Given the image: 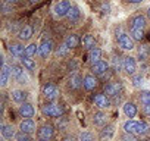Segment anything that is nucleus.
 Here are the masks:
<instances>
[{
	"label": "nucleus",
	"instance_id": "obj_31",
	"mask_svg": "<svg viewBox=\"0 0 150 141\" xmlns=\"http://www.w3.org/2000/svg\"><path fill=\"white\" fill-rule=\"evenodd\" d=\"M38 47H40V46H37L35 43H31V44L27 46V49H25V56H30V57L35 56V54L38 53Z\"/></svg>",
	"mask_w": 150,
	"mask_h": 141
},
{
	"label": "nucleus",
	"instance_id": "obj_12",
	"mask_svg": "<svg viewBox=\"0 0 150 141\" xmlns=\"http://www.w3.org/2000/svg\"><path fill=\"white\" fill-rule=\"evenodd\" d=\"M19 129H21L22 132L33 134V132L35 131V122H34L31 118H27V119H24V121L21 122V125H19Z\"/></svg>",
	"mask_w": 150,
	"mask_h": 141
},
{
	"label": "nucleus",
	"instance_id": "obj_27",
	"mask_svg": "<svg viewBox=\"0 0 150 141\" xmlns=\"http://www.w3.org/2000/svg\"><path fill=\"white\" fill-rule=\"evenodd\" d=\"M113 134H115V128H113V125H109V126H106V128L102 131L100 137H102V140H106V141H109V140H112Z\"/></svg>",
	"mask_w": 150,
	"mask_h": 141
},
{
	"label": "nucleus",
	"instance_id": "obj_1",
	"mask_svg": "<svg viewBox=\"0 0 150 141\" xmlns=\"http://www.w3.org/2000/svg\"><path fill=\"white\" fill-rule=\"evenodd\" d=\"M150 129V125L146 122H138L134 119H128L124 123V131L127 134H132V135H144L147 134V131Z\"/></svg>",
	"mask_w": 150,
	"mask_h": 141
},
{
	"label": "nucleus",
	"instance_id": "obj_41",
	"mask_svg": "<svg viewBox=\"0 0 150 141\" xmlns=\"http://www.w3.org/2000/svg\"><path fill=\"white\" fill-rule=\"evenodd\" d=\"M118 59H119V57H115V59H113V66H115V69H119V66H121Z\"/></svg>",
	"mask_w": 150,
	"mask_h": 141
},
{
	"label": "nucleus",
	"instance_id": "obj_28",
	"mask_svg": "<svg viewBox=\"0 0 150 141\" xmlns=\"http://www.w3.org/2000/svg\"><path fill=\"white\" fill-rule=\"evenodd\" d=\"M100 57H102V50H100V49L94 47V49H91V50H90V56H88V59H90V62H91V63L99 62V60H100Z\"/></svg>",
	"mask_w": 150,
	"mask_h": 141
},
{
	"label": "nucleus",
	"instance_id": "obj_36",
	"mask_svg": "<svg viewBox=\"0 0 150 141\" xmlns=\"http://www.w3.org/2000/svg\"><path fill=\"white\" fill-rule=\"evenodd\" d=\"M80 141H93V137L90 132H81L80 135Z\"/></svg>",
	"mask_w": 150,
	"mask_h": 141
},
{
	"label": "nucleus",
	"instance_id": "obj_29",
	"mask_svg": "<svg viewBox=\"0 0 150 141\" xmlns=\"http://www.w3.org/2000/svg\"><path fill=\"white\" fill-rule=\"evenodd\" d=\"M83 46L86 47V49H94V46H96V40H94V37L93 35H84V38H83Z\"/></svg>",
	"mask_w": 150,
	"mask_h": 141
},
{
	"label": "nucleus",
	"instance_id": "obj_11",
	"mask_svg": "<svg viewBox=\"0 0 150 141\" xmlns=\"http://www.w3.org/2000/svg\"><path fill=\"white\" fill-rule=\"evenodd\" d=\"M93 102H94V104L99 109H108V107H110V99L106 94H96L93 97Z\"/></svg>",
	"mask_w": 150,
	"mask_h": 141
},
{
	"label": "nucleus",
	"instance_id": "obj_10",
	"mask_svg": "<svg viewBox=\"0 0 150 141\" xmlns=\"http://www.w3.org/2000/svg\"><path fill=\"white\" fill-rule=\"evenodd\" d=\"M108 69H109V63L105 62V60H99V62L93 63V68H91L93 74H94L96 77H103V75L106 74Z\"/></svg>",
	"mask_w": 150,
	"mask_h": 141
},
{
	"label": "nucleus",
	"instance_id": "obj_20",
	"mask_svg": "<svg viewBox=\"0 0 150 141\" xmlns=\"http://www.w3.org/2000/svg\"><path fill=\"white\" fill-rule=\"evenodd\" d=\"M146 27V18L143 15H137L131 19V28H138V30H144Z\"/></svg>",
	"mask_w": 150,
	"mask_h": 141
},
{
	"label": "nucleus",
	"instance_id": "obj_34",
	"mask_svg": "<svg viewBox=\"0 0 150 141\" xmlns=\"http://www.w3.org/2000/svg\"><path fill=\"white\" fill-rule=\"evenodd\" d=\"M15 138H16V141H33L31 135H30L28 132H22V131H21V132H18Z\"/></svg>",
	"mask_w": 150,
	"mask_h": 141
},
{
	"label": "nucleus",
	"instance_id": "obj_19",
	"mask_svg": "<svg viewBox=\"0 0 150 141\" xmlns=\"http://www.w3.org/2000/svg\"><path fill=\"white\" fill-rule=\"evenodd\" d=\"M97 87V78L94 75H87L84 77V88L87 91H91Z\"/></svg>",
	"mask_w": 150,
	"mask_h": 141
},
{
	"label": "nucleus",
	"instance_id": "obj_14",
	"mask_svg": "<svg viewBox=\"0 0 150 141\" xmlns=\"http://www.w3.org/2000/svg\"><path fill=\"white\" fill-rule=\"evenodd\" d=\"M19 113H21L24 118H33L34 113H35V109H34L33 104H30V103H21V106H19Z\"/></svg>",
	"mask_w": 150,
	"mask_h": 141
},
{
	"label": "nucleus",
	"instance_id": "obj_22",
	"mask_svg": "<svg viewBox=\"0 0 150 141\" xmlns=\"http://www.w3.org/2000/svg\"><path fill=\"white\" fill-rule=\"evenodd\" d=\"M11 97H12V100L16 102V103H25V100H27V93L22 91V90H13V91L11 93Z\"/></svg>",
	"mask_w": 150,
	"mask_h": 141
},
{
	"label": "nucleus",
	"instance_id": "obj_9",
	"mask_svg": "<svg viewBox=\"0 0 150 141\" xmlns=\"http://www.w3.org/2000/svg\"><path fill=\"white\" fill-rule=\"evenodd\" d=\"M52 50H53V43H52V40L44 38V40L40 43V47H38V54H40L43 59H46V57H49V54L52 53Z\"/></svg>",
	"mask_w": 150,
	"mask_h": 141
},
{
	"label": "nucleus",
	"instance_id": "obj_38",
	"mask_svg": "<svg viewBox=\"0 0 150 141\" xmlns=\"http://www.w3.org/2000/svg\"><path fill=\"white\" fill-rule=\"evenodd\" d=\"M138 56H140V60H141V59H146V56H147V49H146V47H140V49H138Z\"/></svg>",
	"mask_w": 150,
	"mask_h": 141
},
{
	"label": "nucleus",
	"instance_id": "obj_26",
	"mask_svg": "<svg viewBox=\"0 0 150 141\" xmlns=\"http://www.w3.org/2000/svg\"><path fill=\"white\" fill-rule=\"evenodd\" d=\"M65 44H66L69 49H75V47L80 44V38H78V35H77V34H71V35H68L66 40H65Z\"/></svg>",
	"mask_w": 150,
	"mask_h": 141
},
{
	"label": "nucleus",
	"instance_id": "obj_35",
	"mask_svg": "<svg viewBox=\"0 0 150 141\" xmlns=\"http://www.w3.org/2000/svg\"><path fill=\"white\" fill-rule=\"evenodd\" d=\"M140 100H141L143 104L150 103V91H141V94H140Z\"/></svg>",
	"mask_w": 150,
	"mask_h": 141
},
{
	"label": "nucleus",
	"instance_id": "obj_33",
	"mask_svg": "<svg viewBox=\"0 0 150 141\" xmlns=\"http://www.w3.org/2000/svg\"><path fill=\"white\" fill-rule=\"evenodd\" d=\"M69 50H71V49L63 43L62 46H59V47H57V51H56V53H57V56H59V57H65V56H68Z\"/></svg>",
	"mask_w": 150,
	"mask_h": 141
},
{
	"label": "nucleus",
	"instance_id": "obj_30",
	"mask_svg": "<svg viewBox=\"0 0 150 141\" xmlns=\"http://www.w3.org/2000/svg\"><path fill=\"white\" fill-rule=\"evenodd\" d=\"M21 60H22V65H24L28 70H34V69H35V60L31 59L30 56H24Z\"/></svg>",
	"mask_w": 150,
	"mask_h": 141
},
{
	"label": "nucleus",
	"instance_id": "obj_18",
	"mask_svg": "<svg viewBox=\"0 0 150 141\" xmlns=\"http://www.w3.org/2000/svg\"><path fill=\"white\" fill-rule=\"evenodd\" d=\"M0 131H2L3 138H6V140H12L13 137H16L15 129H13V126H12V125H6V123H3V125H2V128H0Z\"/></svg>",
	"mask_w": 150,
	"mask_h": 141
},
{
	"label": "nucleus",
	"instance_id": "obj_2",
	"mask_svg": "<svg viewBox=\"0 0 150 141\" xmlns=\"http://www.w3.org/2000/svg\"><path fill=\"white\" fill-rule=\"evenodd\" d=\"M43 115L49 116V118H60L63 113V109L59 104H53V103H47L41 107Z\"/></svg>",
	"mask_w": 150,
	"mask_h": 141
},
{
	"label": "nucleus",
	"instance_id": "obj_48",
	"mask_svg": "<svg viewBox=\"0 0 150 141\" xmlns=\"http://www.w3.org/2000/svg\"><path fill=\"white\" fill-rule=\"evenodd\" d=\"M149 125H150V118H149Z\"/></svg>",
	"mask_w": 150,
	"mask_h": 141
},
{
	"label": "nucleus",
	"instance_id": "obj_43",
	"mask_svg": "<svg viewBox=\"0 0 150 141\" xmlns=\"http://www.w3.org/2000/svg\"><path fill=\"white\" fill-rule=\"evenodd\" d=\"M38 141H50V138H40Z\"/></svg>",
	"mask_w": 150,
	"mask_h": 141
},
{
	"label": "nucleus",
	"instance_id": "obj_40",
	"mask_svg": "<svg viewBox=\"0 0 150 141\" xmlns=\"http://www.w3.org/2000/svg\"><path fill=\"white\" fill-rule=\"evenodd\" d=\"M143 110H144V113H146L147 116H150V103H146L144 107H143Z\"/></svg>",
	"mask_w": 150,
	"mask_h": 141
},
{
	"label": "nucleus",
	"instance_id": "obj_47",
	"mask_svg": "<svg viewBox=\"0 0 150 141\" xmlns=\"http://www.w3.org/2000/svg\"><path fill=\"white\" fill-rule=\"evenodd\" d=\"M11 2H18V0H11Z\"/></svg>",
	"mask_w": 150,
	"mask_h": 141
},
{
	"label": "nucleus",
	"instance_id": "obj_13",
	"mask_svg": "<svg viewBox=\"0 0 150 141\" xmlns=\"http://www.w3.org/2000/svg\"><path fill=\"white\" fill-rule=\"evenodd\" d=\"M25 49H27V47H24V46L19 44V43H12L11 47H9V51H11V54L15 56V57H24Z\"/></svg>",
	"mask_w": 150,
	"mask_h": 141
},
{
	"label": "nucleus",
	"instance_id": "obj_16",
	"mask_svg": "<svg viewBox=\"0 0 150 141\" xmlns=\"http://www.w3.org/2000/svg\"><path fill=\"white\" fill-rule=\"evenodd\" d=\"M122 110H124L125 116H127V118H129V119H132V118L137 115V106H135L132 102H127V103L124 104Z\"/></svg>",
	"mask_w": 150,
	"mask_h": 141
},
{
	"label": "nucleus",
	"instance_id": "obj_25",
	"mask_svg": "<svg viewBox=\"0 0 150 141\" xmlns=\"http://www.w3.org/2000/svg\"><path fill=\"white\" fill-rule=\"evenodd\" d=\"M31 37H33V27L25 25L24 28H21V31H19V40L27 41V40H30Z\"/></svg>",
	"mask_w": 150,
	"mask_h": 141
},
{
	"label": "nucleus",
	"instance_id": "obj_44",
	"mask_svg": "<svg viewBox=\"0 0 150 141\" xmlns=\"http://www.w3.org/2000/svg\"><path fill=\"white\" fill-rule=\"evenodd\" d=\"M65 141H75V140H74V138L71 137V138H65Z\"/></svg>",
	"mask_w": 150,
	"mask_h": 141
},
{
	"label": "nucleus",
	"instance_id": "obj_23",
	"mask_svg": "<svg viewBox=\"0 0 150 141\" xmlns=\"http://www.w3.org/2000/svg\"><path fill=\"white\" fill-rule=\"evenodd\" d=\"M93 122H94V125H97V126H103V125L108 122V115H106L105 112H97V113H94V116H93Z\"/></svg>",
	"mask_w": 150,
	"mask_h": 141
},
{
	"label": "nucleus",
	"instance_id": "obj_7",
	"mask_svg": "<svg viewBox=\"0 0 150 141\" xmlns=\"http://www.w3.org/2000/svg\"><path fill=\"white\" fill-rule=\"evenodd\" d=\"M122 91V84L121 82H109L105 85V94L109 97H116Z\"/></svg>",
	"mask_w": 150,
	"mask_h": 141
},
{
	"label": "nucleus",
	"instance_id": "obj_37",
	"mask_svg": "<svg viewBox=\"0 0 150 141\" xmlns=\"http://www.w3.org/2000/svg\"><path fill=\"white\" fill-rule=\"evenodd\" d=\"M141 82H143V75H135V77L132 78V85H134V87L141 85Z\"/></svg>",
	"mask_w": 150,
	"mask_h": 141
},
{
	"label": "nucleus",
	"instance_id": "obj_5",
	"mask_svg": "<svg viewBox=\"0 0 150 141\" xmlns=\"http://www.w3.org/2000/svg\"><path fill=\"white\" fill-rule=\"evenodd\" d=\"M71 8H72V6H71L69 0H62V2H59V3L54 5V15H56L57 18L66 16L68 12L71 11Z\"/></svg>",
	"mask_w": 150,
	"mask_h": 141
},
{
	"label": "nucleus",
	"instance_id": "obj_6",
	"mask_svg": "<svg viewBox=\"0 0 150 141\" xmlns=\"http://www.w3.org/2000/svg\"><path fill=\"white\" fill-rule=\"evenodd\" d=\"M122 69L125 70L128 75H134L135 70H137V62H135V59L131 57V56L124 57L122 59Z\"/></svg>",
	"mask_w": 150,
	"mask_h": 141
},
{
	"label": "nucleus",
	"instance_id": "obj_46",
	"mask_svg": "<svg viewBox=\"0 0 150 141\" xmlns=\"http://www.w3.org/2000/svg\"><path fill=\"white\" fill-rule=\"evenodd\" d=\"M147 16H149V18H150V8H149V9H147Z\"/></svg>",
	"mask_w": 150,
	"mask_h": 141
},
{
	"label": "nucleus",
	"instance_id": "obj_3",
	"mask_svg": "<svg viewBox=\"0 0 150 141\" xmlns=\"http://www.w3.org/2000/svg\"><path fill=\"white\" fill-rule=\"evenodd\" d=\"M116 40H118V44H119V47H121L122 50H132V49L135 47V46H134V38H132L131 35L125 34V32L119 34V35L116 37Z\"/></svg>",
	"mask_w": 150,
	"mask_h": 141
},
{
	"label": "nucleus",
	"instance_id": "obj_42",
	"mask_svg": "<svg viewBox=\"0 0 150 141\" xmlns=\"http://www.w3.org/2000/svg\"><path fill=\"white\" fill-rule=\"evenodd\" d=\"M128 2H129V3H134V5H135V3H141L143 0H128Z\"/></svg>",
	"mask_w": 150,
	"mask_h": 141
},
{
	"label": "nucleus",
	"instance_id": "obj_8",
	"mask_svg": "<svg viewBox=\"0 0 150 141\" xmlns=\"http://www.w3.org/2000/svg\"><path fill=\"white\" fill-rule=\"evenodd\" d=\"M43 94H44L46 100L53 102V100L57 99V96H59V90H57V87L53 85V84H46L44 88H43Z\"/></svg>",
	"mask_w": 150,
	"mask_h": 141
},
{
	"label": "nucleus",
	"instance_id": "obj_4",
	"mask_svg": "<svg viewBox=\"0 0 150 141\" xmlns=\"http://www.w3.org/2000/svg\"><path fill=\"white\" fill-rule=\"evenodd\" d=\"M11 70H12V77L19 84H28V77H27V74H25V70H24L22 66L13 65V66H11Z\"/></svg>",
	"mask_w": 150,
	"mask_h": 141
},
{
	"label": "nucleus",
	"instance_id": "obj_39",
	"mask_svg": "<svg viewBox=\"0 0 150 141\" xmlns=\"http://www.w3.org/2000/svg\"><path fill=\"white\" fill-rule=\"evenodd\" d=\"M124 141H137V138H135L132 134H127V135L124 137Z\"/></svg>",
	"mask_w": 150,
	"mask_h": 141
},
{
	"label": "nucleus",
	"instance_id": "obj_17",
	"mask_svg": "<svg viewBox=\"0 0 150 141\" xmlns=\"http://www.w3.org/2000/svg\"><path fill=\"white\" fill-rule=\"evenodd\" d=\"M81 85H84L83 77L78 75V74H74V75L71 77V80H69V87H71L72 90H78Z\"/></svg>",
	"mask_w": 150,
	"mask_h": 141
},
{
	"label": "nucleus",
	"instance_id": "obj_45",
	"mask_svg": "<svg viewBox=\"0 0 150 141\" xmlns=\"http://www.w3.org/2000/svg\"><path fill=\"white\" fill-rule=\"evenodd\" d=\"M30 2H31V3H38L40 0H30Z\"/></svg>",
	"mask_w": 150,
	"mask_h": 141
},
{
	"label": "nucleus",
	"instance_id": "obj_15",
	"mask_svg": "<svg viewBox=\"0 0 150 141\" xmlns=\"http://www.w3.org/2000/svg\"><path fill=\"white\" fill-rule=\"evenodd\" d=\"M11 77H12V70H11V68H8V65L5 63V65H3V69H2V75H0V85L6 87Z\"/></svg>",
	"mask_w": 150,
	"mask_h": 141
},
{
	"label": "nucleus",
	"instance_id": "obj_24",
	"mask_svg": "<svg viewBox=\"0 0 150 141\" xmlns=\"http://www.w3.org/2000/svg\"><path fill=\"white\" fill-rule=\"evenodd\" d=\"M66 16H68V19H69L71 22H77V21H80V18H81V12H80V9H78L77 6H72Z\"/></svg>",
	"mask_w": 150,
	"mask_h": 141
},
{
	"label": "nucleus",
	"instance_id": "obj_49",
	"mask_svg": "<svg viewBox=\"0 0 150 141\" xmlns=\"http://www.w3.org/2000/svg\"><path fill=\"white\" fill-rule=\"evenodd\" d=\"M2 141H3V140H2Z\"/></svg>",
	"mask_w": 150,
	"mask_h": 141
},
{
	"label": "nucleus",
	"instance_id": "obj_32",
	"mask_svg": "<svg viewBox=\"0 0 150 141\" xmlns=\"http://www.w3.org/2000/svg\"><path fill=\"white\" fill-rule=\"evenodd\" d=\"M129 34H131V37H132L135 41H141V40H143V37H144L143 30H138V28H131Z\"/></svg>",
	"mask_w": 150,
	"mask_h": 141
},
{
	"label": "nucleus",
	"instance_id": "obj_21",
	"mask_svg": "<svg viewBox=\"0 0 150 141\" xmlns=\"http://www.w3.org/2000/svg\"><path fill=\"white\" fill-rule=\"evenodd\" d=\"M53 126L52 125H43L38 129V137L40 138H52L53 137Z\"/></svg>",
	"mask_w": 150,
	"mask_h": 141
}]
</instances>
